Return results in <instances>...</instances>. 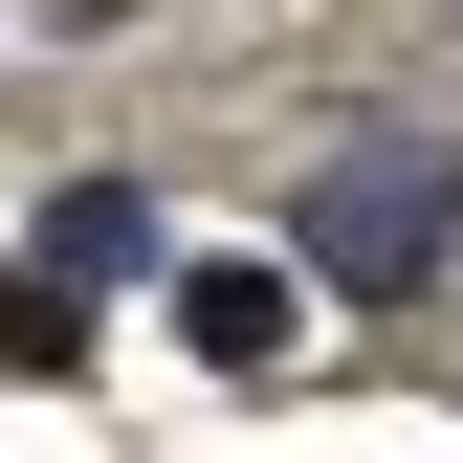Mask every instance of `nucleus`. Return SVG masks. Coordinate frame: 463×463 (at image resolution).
<instances>
[{"label": "nucleus", "mask_w": 463, "mask_h": 463, "mask_svg": "<svg viewBox=\"0 0 463 463\" xmlns=\"http://www.w3.org/2000/svg\"><path fill=\"white\" fill-rule=\"evenodd\" d=\"M177 331L199 375H287V265H177Z\"/></svg>", "instance_id": "nucleus-2"}, {"label": "nucleus", "mask_w": 463, "mask_h": 463, "mask_svg": "<svg viewBox=\"0 0 463 463\" xmlns=\"http://www.w3.org/2000/svg\"><path fill=\"white\" fill-rule=\"evenodd\" d=\"M441 221H463V155H441V133H354V155L309 177V265H331V287H420Z\"/></svg>", "instance_id": "nucleus-1"}, {"label": "nucleus", "mask_w": 463, "mask_h": 463, "mask_svg": "<svg viewBox=\"0 0 463 463\" xmlns=\"http://www.w3.org/2000/svg\"><path fill=\"white\" fill-rule=\"evenodd\" d=\"M0 375H89V287H0Z\"/></svg>", "instance_id": "nucleus-4"}, {"label": "nucleus", "mask_w": 463, "mask_h": 463, "mask_svg": "<svg viewBox=\"0 0 463 463\" xmlns=\"http://www.w3.org/2000/svg\"><path fill=\"white\" fill-rule=\"evenodd\" d=\"M155 265V199L133 177H67V199H44V287H133Z\"/></svg>", "instance_id": "nucleus-3"}]
</instances>
